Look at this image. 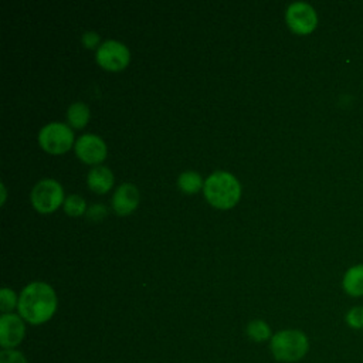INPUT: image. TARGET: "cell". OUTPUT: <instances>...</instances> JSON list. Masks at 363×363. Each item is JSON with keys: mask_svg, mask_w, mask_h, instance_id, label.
Returning a JSON list of instances; mask_svg holds the SVG:
<instances>
[{"mask_svg": "<svg viewBox=\"0 0 363 363\" xmlns=\"http://www.w3.org/2000/svg\"><path fill=\"white\" fill-rule=\"evenodd\" d=\"M342 286L350 296L357 298L363 295V264L353 265L345 272Z\"/></svg>", "mask_w": 363, "mask_h": 363, "instance_id": "obj_12", "label": "cell"}, {"mask_svg": "<svg viewBox=\"0 0 363 363\" xmlns=\"http://www.w3.org/2000/svg\"><path fill=\"white\" fill-rule=\"evenodd\" d=\"M82 40V44L86 47V48H94L95 45H98L99 43V35L95 33V31H85L81 37Z\"/></svg>", "mask_w": 363, "mask_h": 363, "instance_id": "obj_20", "label": "cell"}, {"mask_svg": "<svg viewBox=\"0 0 363 363\" xmlns=\"http://www.w3.org/2000/svg\"><path fill=\"white\" fill-rule=\"evenodd\" d=\"M18 298L10 288H1L0 291V309L3 313H11L13 308H17Z\"/></svg>", "mask_w": 363, "mask_h": 363, "instance_id": "obj_17", "label": "cell"}, {"mask_svg": "<svg viewBox=\"0 0 363 363\" xmlns=\"http://www.w3.org/2000/svg\"><path fill=\"white\" fill-rule=\"evenodd\" d=\"M241 194V186L235 176L228 172L217 170L204 182V196L210 204L218 208L233 207Z\"/></svg>", "mask_w": 363, "mask_h": 363, "instance_id": "obj_2", "label": "cell"}, {"mask_svg": "<svg viewBox=\"0 0 363 363\" xmlns=\"http://www.w3.org/2000/svg\"><path fill=\"white\" fill-rule=\"evenodd\" d=\"M289 28L296 34H309L316 28L318 16L315 9L305 1L291 3L285 13Z\"/></svg>", "mask_w": 363, "mask_h": 363, "instance_id": "obj_6", "label": "cell"}, {"mask_svg": "<svg viewBox=\"0 0 363 363\" xmlns=\"http://www.w3.org/2000/svg\"><path fill=\"white\" fill-rule=\"evenodd\" d=\"M0 363H28L24 353L17 349H3L0 352Z\"/></svg>", "mask_w": 363, "mask_h": 363, "instance_id": "obj_19", "label": "cell"}, {"mask_svg": "<svg viewBox=\"0 0 363 363\" xmlns=\"http://www.w3.org/2000/svg\"><path fill=\"white\" fill-rule=\"evenodd\" d=\"M86 214H88V217L92 218V220H99V218H102V217L106 216V207L102 206V204H99V203H96V204L91 206V208L86 211Z\"/></svg>", "mask_w": 363, "mask_h": 363, "instance_id": "obj_21", "label": "cell"}, {"mask_svg": "<svg viewBox=\"0 0 363 363\" xmlns=\"http://www.w3.org/2000/svg\"><path fill=\"white\" fill-rule=\"evenodd\" d=\"M67 118L74 128H84L89 121V108L84 102H72L68 106Z\"/></svg>", "mask_w": 363, "mask_h": 363, "instance_id": "obj_13", "label": "cell"}, {"mask_svg": "<svg viewBox=\"0 0 363 363\" xmlns=\"http://www.w3.org/2000/svg\"><path fill=\"white\" fill-rule=\"evenodd\" d=\"M26 336L24 319L17 313H3L0 316V346L16 349Z\"/></svg>", "mask_w": 363, "mask_h": 363, "instance_id": "obj_8", "label": "cell"}, {"mask_svg": "<svg viewBox=\"0 0 363 363\" xmlns=\"http://www.w3.org/2000/svg\"><path fill=\"white\" fill-rule=\"evenodd\" d=\"M269 350L278 362L294 363L303 359L309 350L308 336L298 329H284L269 339Z\"/></svg>", "mask_w": 363, "mask_h": 363, "instance_id": "obj_3", "label": "cell"}, {"mask_svg": "<svg viewBox=\"0 0 363 363\" xmlns=\"http://www.w3.org/2000/svg\"><path fill=\"white\" fill-rule=\"evenodd\" d=\"M130 54L128 47L116 40H106L96 50V61L109 71H119L129 62Z\"/></svg>", "mask_w": 363, "mask_h": 363, "instance_id": "obj_7", "label": "cell"}, {"mask_svg": "<svg viewBox=\"0 0 363 363\" xmlns=\"http://www.w3.org/2000/svg\"><path fill=\"white\" fill-rule=\"evenodd\" d=\"M247 336L259 343V342H265L268 339L272 337V333H271V328L269 325L262 320V319H254L251 320L248 325H247Z\"/></svg>", "mask_w": 363, "mask_h": 363, "instance_id": "obj_14", "label": "cell"}, {"mask_svg": "<svg viewBox=\"0 0 363 363\" xmlns=\"http://www.w3.org/2000/svg\"><path fill=\"white\" fill-rule=\"evenodd\" d=\"M64 210L67 214L77 217V216H81L85 213L86 203L81 196L71 194L64 200Z\"/></svg>", "mask_w": 363, "mask_h": 363, "instance_id": "obj_16", "label": "cell"}, {"mask_svg": "<svg viewBox=\"0 0 363 363\" xmlns=\"http://www.w3.org/2000/svg\"><path fill=\"white\" fill-rule=\"evenodd\" d=\"M64 201L61 184L54 179H43L31 190V203L41 213H51Z\"/></svg>", "mask_w": 363, "mask_h": 363, "instance_id": "obj_5", "label": "cell"}, {"mask_svg": "<svg viewBox=\"0 0 363 363\" xmlns=\"http://www.w3.org/2000/svg\"><path fill=\"white\" fill-rule=\"evenodd\" d=\"M38 142L41 147L50 153H64L71 147L74 133L72 129L62 122H50L41 128Z\"/></svg>", "mask_w": 363, "mask_h": 363, "instance_id": "obj_4", "label": "cell"}, {"mask_svg": "<svg viewBox=\"0 0 363 363\" xmlns=\"http://www.w3.org/2000/svg\"><path fill=\"white\" fill-rule=\"evenodd\" d=\"M86 182L91 190L96 193H106L113 184V174L109 170V167L99 164L89 170Z\"/></svg>", "mask_w": 363, "mask_h": 363, "instance_id": "obj_11", "label": "cell"}, {"mask_svg": "<svg viewBox=\"0 0 363 363\" xmlns=\"http://www.w3.org/2000/svg\"><path fill=\"white\" fill-rule=\"evenodd\" d=\"M346 323L353 329H363V306H353L346 313Z\"/></svg>", "mask_w": 363, "mask_h": 363, "instance_id": "obj_18", "label": "cell"}, {"mask_svg": "<svg viewBox=\"0 0 363 363\" xmlns=\"http://www.w3.org/2000/svg\"><path fill=\"white\" fill-rule=\"evenodd\" d=\"M17 311L31 325L45 323L57 311V295L48 284L31 282L20 292Z\"/></svg>", "mask_w": 363, "mask_h": 363, "instance_id": "obj_1", "label": "cell"}, {"mask_svg": "<svg viewBox=\"0 0 363 363\" xmlns=\"http://www.w3.org/2000/svg\"><path fill=\"white\" fill-rule=\"evenodd\" d=\"M139 203V191L132 183H122L112 196V207L121 214L126 216L132 213Z\"/></svg>", "mask_w": 363, "mask_h": 363, "instance_id": "obj_10", "label": "cell"}, {"mask_svg": "<svg viewBox=\"0 0 363 363\" xmlns=\"http://www.w3.org/2000/svg\"><path fill=\"white\" fill-rule=\"evenodd\" d=\"M177 184L184 193H196L203 187V179L197 172L186 170L179 176Z\"/></svg>", "mask_w": 363, "mask_h": 363, "instance_id": "obj_15", "label": "cell"}, {"mask_svg": "<svg viewBox=\"0 0 363 363\" xmlns=\"http://www.w3.org/2000/svg\"><path fill=\"white\" fill-rule=\"evenodd\" d=\"M75 153L85 163L96 164L105 159L106 145L99 136L94 133H84L75 142Z\"/></svg>", "mask_w": 363, "mask_h": 363, "instance_id": "obj_9", "label": "cell"}]
</instances>
